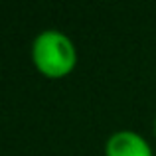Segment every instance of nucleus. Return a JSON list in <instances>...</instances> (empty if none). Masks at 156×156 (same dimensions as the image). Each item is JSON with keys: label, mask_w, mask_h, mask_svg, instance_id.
Wrapping results in <instances>:
<instances>
[{"label": "nucleus", "mask_w": 156, "mask_h": 156, "mask_svg": "<svg viewBox=\"0 0 156 156\" xmlns=\"http://www.w3.org/2000/svg\"><path fill=\"white\" fill-rule=\"evenodd\" d=\"M107 156H152L150 144L134 130H117L107 138Z\"/></svg>", "instance_id": "obj_2"}, {"label": "nucleus", "mask_w": 156, "mask_h": 156, "mask_svg": "<svg viewBox=\"0 0 156 156\" xmlns=\"http://www.w3.org/2000/svg\"><path fill=\"white\" fill-rule=\"evenodd\" d=\"M154 133H156V121H154Z\"/></svg>", "instance_id": "obj_3"}, {"label": "nucleus", "mask_w": 156, "mask_h": 156, "mask_svg": "<svg viewBox=\"0 0 156 156\" xmlns=\"http://www.w3.org/2000/svg\"><path fill=\"white\" fill-rule=\"evenodd\" d=\"M34 65L48 77H61L73 69L77 51L73 42L59 30H42L32 42Z\"/></svg>", "instance_id": "obj_1"}]
</instances>
